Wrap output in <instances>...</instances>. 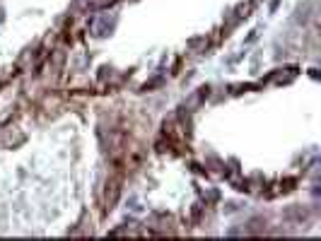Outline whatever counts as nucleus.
<instances>
[{"mask_svg": "<svg viewBox=\"0 0 321 241\" xmlns=\"http://www.w3.org/2000/svg\"><path fill=\"white\" fill-rule=\"evenodd\" d=\"M119 195H121V181L111 179L107 186V195H104V212H111L114 205L119 203Z\"/></svg>", "mask_w": 321, "mask_h": 241, "instance_id": "nucleus-1", "label": "nucleus"}, {"mask_svg": "<svg viewBox=\"0 0 321 241\" xmlns=\"http://www.w3.org/2000/svg\"><path fill=\"white\" fill-rule=\"evenodd\" d=\"M285 217H287V220H297V222H302V220H307V210H302L300 205H292V207L285 212Z\"/></svg>", "mask_w": 321, "mask_h": 241, "instance_id": "nucleus-2", "label": "nucleus"}, {"mask_svg": "<svg viewBox=\"0 0 321 241\" xmlns=\"http://www.w3.org/2000/svg\"><path fill=\"white\" fill-rule=\"evenodd\" d=\"M249 227H251L249 232H254V234H258V232H261V227H266V220H261V217H256V220H251V222H249Z\"/></svg>", "mask_w": 321, "mask_h": 241, "instance_id": "nucleus-3", "label": "nucleus"}, {"mask_svg": "<svg viewBox=\"0 0 321 241\" xmlns=\"http://www.w3.org/2000/svg\"><path fill=\"white\" fill-rule=\"evenodd\" d=\"M157 85H162V77H155V80L145 82V87H143V89H152V87H157Z\"/></svg>", "mask_w": 321, "mask_h": 241, "instance_id": "nucleus-4", "label": "nucleus"}]
</instances>
